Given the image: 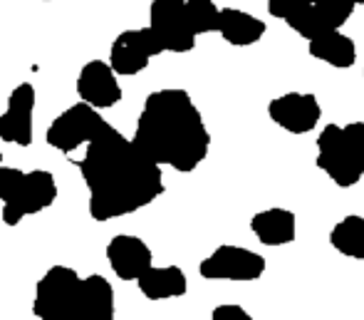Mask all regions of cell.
<instances>
[{
	"mask_svg": "<svg viewBox=\"0 0 364 320\" xmlns=\"http://www.w3.org/2000/svg\"><path fill=\"white\" fill-rule=\"evenodd\" d=\"M250 231L263 246H288L297 236V219L290 209L283 206H273V209H263L250 219Z\"/></svg>",
	"mask_w": 364,
	"mask_h": 320,
	"instance_id": "2e32d148",
	"label": "cell"
},
{
	"mask_svg": "<svg viewBox=\"0 0 364 320\" xmlns=\"http://www.w3.org/2000/svg\"><path fill=\"white\" fill-rule=\"evenodd\" d=\"M23 174L25 172H20V169L0 164V204H5V201L15 194V189H18L20 182H23Z\"/></svg>",
	"mask_w": 364,
	"mask_h": 320,
	"instance_id": "7402d4cb",
	"label": "cell"
},
{
	"mask_svg": "<svg viewBox=\"0 0 364 320\" xmlns=\"http://www.w3.org/2000/svg\"><path fill=\"white\" fill-rule=\"evenodd\" d=\"M107 263L112 273L122 281H134L154 266V254L146 241L132 234H119L107 244Z\"/></svg>",
	"mask_w": 364,
	"mask_h": 320,
	"instance_id": "9a60e30c",
	"label": "cell"
},
{
	"mask_svg": "<svg viewBox=\"0 0 364 320\" xmlns=\"http://www.w3.org/2000/svg\"><path fill=\"white\" fill-rule=\"evenodd\" d=\"M82 276L70 266H53L48 268L43 278L35 286L33 298V316L38 320H60L65 308L73 301Z\"/></svg>",
	"mask_w": 364,
	"mask_h": 320,
	"instance_id": "30bf717a",
	"label": "cell"
},
{
	"mask_svg": "<svg viewBox=\"0 0 364 320\" xmlns=\"http://www.w3.org/2000/svg\"><path fill=\"white\" fill-rule=\"evenodd\" d=\"M355 8L352 0H268V13L305 40L342 30L355 15Z\"/></svg>",
	"mask_w": 364,
	"mask_h": 320,
	"instance_id": "277c9868",
	"label": "cell"
},
{
	"mask_svg": "<svg viewBox=\"0 0 364 320\" xmlns=\"http://www.w3.org/2000/svg\"><path fill=\"white\" fill-rule=\"evenodd\" d=\"M35 105H38V92L30 82H20L8 95L5 112H0V139L15 147H30L35 139L33 120Z\"/></svg>",
	"mask_w": 364,
	"mask_h": 320,
	"instance_id": "8fae6325",
	"label": "cell"
},
{
	"mask_svg": "<svg viewBox=\"0 0 364 320\" xmlns=\"http://www.w3.org/2000/svg\"><path fill=\"white\" fill-rule=\"evenodd\" d=\"M105 125L107 120L100 112L92 110L85 102H77V105L68 107L63 115H58L50 122L48 132H45V142L55 152L73 154L77 149L87 147Z\"/></svg>",
	"mask_w": 364,
	"mask_h": 320,
	"instance_id": "5b68a950",
	"label": "cell"
},
{
	"mask_svg": "<svg viewBox=\"0 0 364 320\" xmlns=\"http://www.w3.org/2000/svg\"><path fill=\"white\" fill-rule=\"evenodd\" d=\"M183 13H186V23L196 38L218 30L220 8L213 0H186L183 3Z\"/></svg>",
	"mask_w": 364,
	"mask_h": 320,
	"instance_id": "44dd1931",
	"label": "cell"
},
{
	"mask_svg": "<svg viewBox=\"0 0 364 320\" xmlns=\"http://www.w3.org/2000/svg\"><path fill=\"white\" fill-rule=\"evenodd\" d=\"M48 3H50V0H48Z\"/></svg>",
	"mask_w": 364,
	"mask_h": 320,
	"instance_id": "4316f807",
	"label": "cell"
},
{
	"mask_svg": "<svg viewBox=\"0 0 364 320\" xmlns=\"http://www.w3.org/2000/svg\"><path fill=\"white\" fill-rule=\"evenodd\" d=\"M317 169L340 189L357 187L364 177V122L322 127L317 134Z\"/></svg>",
	"mask_w": 364,
	"mask_h": 320,
	"instance_id": "3957f363",
	"label": "cell"
},
{
	"mask_svg": "<svg viewBox=\"0 0 364 320\" xmlns=\"http://www.w3.org/2000/svg\"><path fill=\"white\" fill-rule=\"evenodd\" d=\"M164 48L156 40V35L149 28H129L122 30L114 38V43L109 45V60L107 65L112 67L117 77H134L139 72H144L149 63L156 55H161Z\"/></svg>",
	"mask_w": 364,
	"mask_h": 320,
	"instance_id": "ba28073f",
	"label": "cell"
},
{
	"mask_svg": "<svg viewBox=\"0 0 364 320\" xmlns=\"http://www.w3.org/2000/svg\"><path fill=\"white\" fill-rule=\"evenodd\" d=\"M75 90L80 95V102L90 105L92 110H112L122 102V85L112 67L105 60H90L82 65L80 75H77Z\"/></svg>",
	"mask_w": 364,
	"mask_h": 320,
	"instance_id": "5bb4252c",
	"label": "cell"
},
{
	"mask_svg": "<svg viewBox=\"0 0 364 320\" xmlns=\"http://www.w3.org/2000/svg\"><path fill=\"white\" fill-rule=\"evenodd\" d=\"M186 0H151L146 28L156 35L164 53H191L196 48V35L191 33L183 13Z\"/></svg>",
	"mask_w": 364,
	"mask_h": 320,
	"instance_id": "9c48e42d",
	"label": "cell"
},
{
	"mask_svg": "<svg viewBox=\"0 0 364 320\" xmlns=\"http://www.w3.org/2000/svg\"><path fill=\"white\" fill-rule=\"evenodd\" d=\"M139 293L146 301H171L188 291V278L178 266H151L136 278Z\"/></svg>",
	"mask_w": 364,
	"mask_h": 320,
	"instance_id": "e0dca14e",
	"label": "cell"
},
{
	"mask_svg": "<svg viewBox=\"0 0 364 320\" xmlns=\"http://www.w3.org/2000/svg\"><path fill=\"white\" fill-rule=\"evenodd\" d=\"M268 117L290 134H310L320 125L322 107L312 92H285L270 100Z\"/></svg>",
	"mask_w": 364,
	"mask_h": 320,
	"instance_id": "4fadbf2b",
	"label": "cell"
},
{
	"mask_svg": "<svg viewBox=\"0 0 364 320\" xmlns=\"http://www.w3.org/2000/svg\"><path fill=\"white\" fill-rule=\"evenodd\" d=\"M268 263L260 254L245 249V246L223 244L198 263V273L206 281H230V283H250L258 281L265 273Z\"/></svg>",
	"mask_w": 364,
	"mask_h": 320,
	"instance_id": "8992f818",
	"label": "cell"
},
{
	"mask_svg": "<svg viewBox=\"0 0 364 320\" xmlns=\"http://www.w3.org/2000/svg\"><path fill=\"white\" fill-rule=\"evenodd\" d=\"M307 50L315 60L320 63L337 67V70H347L357 63V45L350 35H345L342 30H330L325 35L307 40Z\"/></svg>",
	"mask_w": 364,
	"mask_h": 320,
	"instance_id": "d6986e66",
	"label": "cell"
},
{
	"mask_svg": "<svg viewBox=\"0 0 364 320\" xmlns=\"http://www.w3.org/2000/svg\"><path fill=\"white\" fill-rule=\"evenodd\" d=\"M0 164H3V154H0Z\"/></svg>",
	"mask_w": 364,
	"mask_h": 320,
	"instance_id": "d4e9b609",
	"label": "cell"
},
{
	"mask_svg": "<svg viewBox=\"0 0 364 320\" xmlns=\"http://www.w3.org/2000/svg\"><path fill=\"white\" fill-rule=\"evenodd\" d=\"M114 288L100 273L85 276L60 320H114Z\"/></svg>",
	"mask_w": 364,
	"mask_h": 320,
	"instance_id": "7c38bea8",
	"label": "cell"
},
{
	"mask_svg": "<svg viewBox=\"0 0 364 320\" xmlns=\"http://www.w3.org/2000/svg\"><path fill=\"white\" fill-rule=\"evenodd\" d=\"M132 142L156 167L188 174L208 157L211 134L186 90L164 87L146 97Z\"/></svg>",
	"mask_w": 364,
	"mask_h": 320,
	"instance_id": "7a4b0ae2",
	"label": "cell"
},
{
	"mask_svg": "<svg viewBox=\"0 0 364 320\" xmlns=\"http://www.w3.org/2000/svg\"><path fill=\"white\" fill-rule=\"evenodd\" d=\"M0 320H3V318H0Z\"/></svg>",
	"mask_w": 364,
	"mask_h": 320,
	"instance_id": "484cf974",
	"label": "cell"
},
{
	"mask_svg": "<svg viewBox=\"0 0 364 320\" xmlns=\"http://www.w3.org/2000/svg\"><path fill=\"white\" fill-rule=\"evenodd\" d=\"M211 320H255V318L243 306H238V303H223V306L213 308Z\"/></svg>",
	"mask_w": 364,
	"mask_h": 320,
	"instance_id": "603a6c76",
	"label": "cell"
},
{
	"mask_svg": "<svg viewBox=\"0 0 364 320\" xmlns=\"http://www.w3.org/2000/svg\"><path fill=\"white\" fill-rule=\"evenodd\" d=\"M55 201H58V182H55L53 172H45V169L25 172L20 187L3 204V224L18 226L28 216L50 209Z\"/></svg>",
	"mask_w": 364,
	"mask_h": 320,
	"instance_id": "52a82bcc",
	"label": "cell"
},
{
	"mask_svg": "<svg viewBox=\"0 0 364 320\" xmlns=\"http://www.w3.org/2000/svg\"><path fill=\"white\" fill-rule=\"evenodd\" d=\"M352 3H355V5H364V0H352Z\"/></svg>",
	"mask_w": 364,
	"mask_h": 320,
	"instance_id": "cb8c5ba5",
	"label": "cell"
},
{
	"mask_svg": "<svg viewBox=\"0 0 364 320\" xmlns=\"http://www.w3.org/2000/svg\"><path fill=\"white\" fill-rule=\"evenodd\" d=\"M330 244L337 254L364 261V216L347 214L330 231Z\"/></svg>",
	"mask_w": 364,
	"mask_h": 320,
	"instance_id": "ffe728a7",
	"label": "cell"
},
{
	"mask_svg": "<svg viewBox=\"0 0 364 320\" xmlns=\"http://www.w3.org/2000/svg\"><path fill=\"white\" fill-rule=\"evenodd\" d=\"M77 167L90 192V216L102 224L146 209L164 194L161 167L109 122L85 147Z\"/></svg>",
	"mask_w": 364,
	"mask_h": 320,
	"instance_id": "6da1fadb",
	"label": "cell"
},
{
	"mask_svg": "<svg viewBox=\"0 0 364 320\" xmlns=\"http://www.w3.org/2000/svg\"><path fill=\"white\" fill-rule=\"evenodd\" d=\"M268 25L240 8H220L216 33L233 48H248L263 40Z\"/></svg>",
	"mask_w": 364,
	"mask_h": 320,
	"instance_id": "ac0fdd59",
	"label": "cell"
}]
</instances>
